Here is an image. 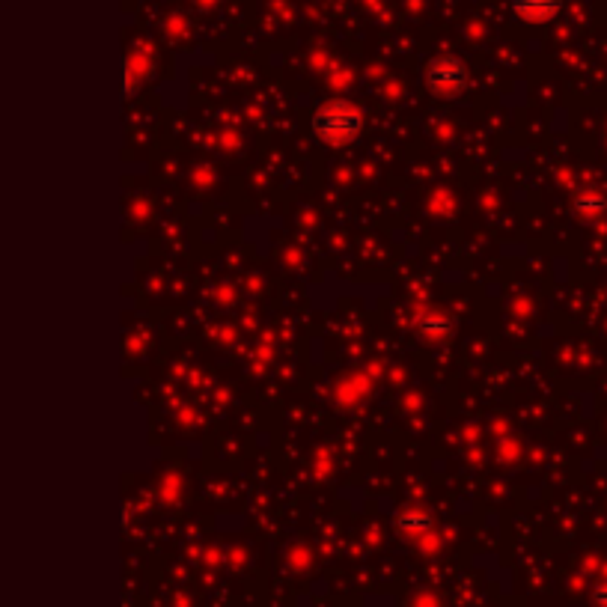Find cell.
Segmentation results:
<instances>
[{"mask_svg": "<svg viewBox=\"0 0 607 607\" xmlns=\"http://www.w3.org/2000/svg\"><path fill=\"white\" fill-rule=\"evenodd\" d=\"M310 131L322 143L343 146V143H352L361 137L364 114L352 102H328V105L316 108V114L310 117Z\"/></svg>", "mask_w": 607, "mask_h": 607, "instance_id": "1", "label": "cell"}, {"mask_svg": "<svg viewBox=\"0 0 607 607\" xmlns=\"http://www.w3.org/2000/svg\"><path fill=\"white\" fill-rule=\"evenodd\" d=\"M420 331L426 337H444V334H450V319H444L441 313H426L420 319Z\"/></svg>", "mask_w": 607, "mask_h": 607, "instance_id": "6", "label": "cell"}, {"mask_svg": "<svg viewBox=\"0 0 607 607\" xmlns=\"http://www.w3.org/2000/svg\"><path fill=\"white\" fill-rule=\"evenodd\" d=\"M509 6L521 21L542 24V21H551L563 9V0H509Z\"/></svg>", "mask_w": 607, "mask_h": 607, "instance_id": "3", "label": "cell"}, {"mask_svg": "<svg viewBox=\"0 0 607 607\" xmlns=\"http://www.w3.org/2000/svg\"><path fill=\"white\" fill-rule=\"evenodd\" d=\"M468 78H471L468 66L459 57L441 54V57L429 60V66H426V87L438 99H456V96H462L465 87H468Z\"/></svg>", "mask_w": 607, "mask_h": 607, "instance_id": "2", "label": "cell"}, {"mask_svg": "<svg viewBox=\"0 0 607 607\" xmlns=\"http://www.w3.org/2000/svg\"><path fill=\"white\" fill-rule=\"evenodd\" d=\"M575 209L581 215H602L607 209V197L599 188H584L578 197H575Z\"/></svg>", "mask_w": 607, "mask_h": 607, "instance_id": "4", "label": "cell"}, {"mask_svg": "<svg viewBox=\"0 0 607 607\" xmlns=\"http://www.w3.org/2000/svg\"><path fill=\"white\" fill-rule=\"evenodd\" d=\"M396 527L399 530H405V533H420V530H429L432 527V518L426 515V512H402L399 518H396Z\"/></svg>", "mask_w": 607, "mask_h": 607, "instance_id": "5", "label": "cell"}, {"mask_svg": "<svg viewBox=\"0 0 607 607\" xmlns=\"http://www.w3.org/2000/svg\"><path fill=\"white\" fill-rule=\"evenodd\" d=\"M596 602L607 607V587H599V593H596Z\"/></svg>", "mask_w": 607, "mask_h": 607, "instance_id": "7", "label": "cell"}]
</instances>
